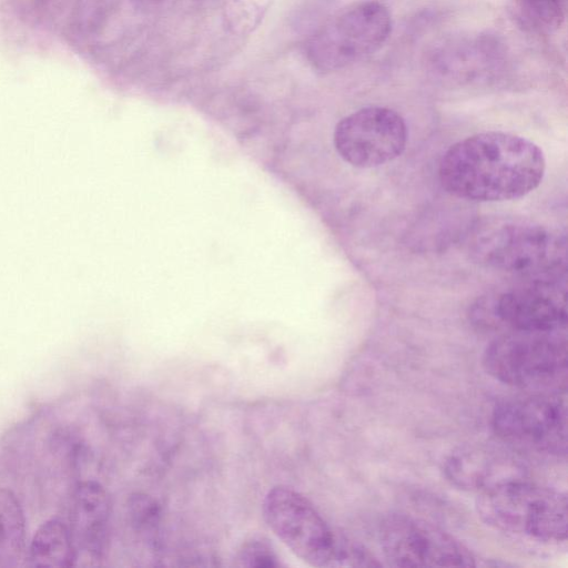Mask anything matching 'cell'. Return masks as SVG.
<instances>
[{
  "mask_svg": "<svg viewBox=\"0 0 568 568\" xmlns=\"http://www.w3.org/2000/svg\"><path fill=\"white\" fill-rule=\"evenodd\" d=\"M483 365L510 387L529 393L566 392V331L501 333L487 345Z\"/></svg>",
  "mask_w": 568,
  "mask_h": 568,
  "instance_id": "obj_4",
  "label": "cell"
},
{
  "mask_svg": "<svg viewBox=\"0 0 568 568\" xmlns=\"http://www.w3.org/2000/svg\"><path fill=\"white\" fill-rule=\"evenodd\" d=\"M110 499L97 481L80 484L74 491L70 534L75 552V566L80 559H100L106 545Z\"/></svg>",
  "mask_w": 568,
  "mask_h": 568,
  "instance_id": "obj_12",
  "label": "cell"
},
{
  "mask_svg": "<svg viewBox=\"0 0 568 568\" xmlns=\"http://www.w3.org/2000/svg\"><path fill=\"white\" fill-rule=\"evenodd\" d=\"M333 141L339 156L367 169L398 158L407 143V126L399 113L385 106L362 108L335 126Z\"/></svg>",
  "mask_w": 568,
  "mask_h": 568,
  "instance_id": "obj_10",
  "label": "cell"
},
{
  "mask_svg": "<svg viewBox=\"0 0 568 568\" xmlns=\"http://www.w3.org/2000/svg\"><path fill=\"white\" fill-rule=\"evenodd\" d=\"M27 559L30 567L75 566V552L69 527L59 519L43 523L33 535Z\"/></svg>",
  "mask_w": 568,
  "mask_h": 568,
  "instance_id": "obj_13",
  "label": "cell"
},
{
  "mask_svg": "<svg viewBox=\"0 0 568 568\" xmlns=\"http://www.w3.org/2000/svg\"><path fill=\"white\" fill-rule=\"evenodd\" d=\"M546 161L534 142L508 132L467 136L443 155L438 175L452 195L475 202L516 200L541 183Z\"/></svg>",
  "mask_w": 568,
  "mask_h": 568,
  "instance_id": "obj_1",
  "label": "cell"
},
{
  "mask_svg": "<svg viewBox=\"0 0 568 568\" xmlns=\"http://www.w3.org/2000/svg\"><path fill=\"white\" fill-rule=\"evenodd\" d=\"M473 315L503 333L566 331V292L552 280H536L479 303Z\"/></svg>",
  "mask_w": 568,
  "mask_h": 568,
  "instance_id": "obj_8",
  "label": "cell"
},
{
  "mask_svg": "<svg viewBox=\"0 0 568 568\" xmlns=\"http://www.w3.org/2000/svg\"><path fill=\"white\" fill-rule=\"evenodd\" d=\"M491 427L514 450L565 457L567 454L566 392L529 393L499 403Z\"/></svg>",
  "mask_w": 568,
  "mask_h": 568,
  "instance_id": "obj_6",
  "label": "cell"
},
{
  "mask_svg": "<svg viewBox=\"0 0 568 568\" xmlns=\"http://www.w3.org/2000/svg\"><path fill=\"white\" fill-rule=\"evenodd\" d=\"M514 449L486 444L460 446L444 463L446 479L457 488L480 494L500 484L527 478Z\"/></svg>",
  "mask_w": 568,
  "mask_h": 568,
  "instance_id": "obj_11",
  "label": "cell"
},
{
  "mask_svg": "<svg viewBox=\"0 0 568 568\" xmlns=\"http://www.w3.org/2000/svg\"><path fill=\"white\" fill-rule=\"evenodd\" d=\"M26 521L17 497L0 488V568L20 565L24 556Z\"/></svg>",
  "mask_w": 568,
  "mask_h": 568,
  "instance_id": "obj_14",
  "label": "cell"
},
{
  "mask_svg": "<svg viewBox=\"0 0 568 568\" xmlns=\"http://www.w3.org/2000/svg\"><path fill=\"white\" fill-rule=\"evenodd\" d=\"M383 555L393 567H474L462 541L436 525L408 514H390L379 527Z\"/></svg>",
  "mask_w": 568,
  "mask_h": 568,
  "instance_id": "obj_9",
  "label": "cell"
},
{
  "mask_svg": "<svg viewBox=\"0 0 568 568\" xmlns=\"http://www.w3.org/2000/svg\"><path fill=\"white\" fill-rule=\"evenodd\" d=\"M129 508L132 523L138 529L150 530L158 526L160 507L151 497L136 494L131 497Z\"/></svg>",
  "mask_w": 568,
  "mask_h": 568,
  "instance_id": "obj_17",
  "label": "cell"
},
{
  "mask_svg": "<svg viewBox=\"0 0 568 568\" xmlns=\"http://www.w3.org/2000/svg\"><path fill=\"white\" fill-rule=\"evenodd\" d=\"M526 13L547 30L558 29L564 22L561 0H519Z\"/></svg>",
  "mask_w": 568,
  "mask_h": 568,
  "instance_id": "obj_16",
  "label": "cell"
},
{
  "mask_svg": "<svg viewBox=\"0 0 568 568\" xmlns=\"http://www.w3.org/2000/svg\"><path fill=\"white\" fill-rule=\"evenodd\" d=\"M479 518L489 527L542 545L566 542V494L520 478L477 495Z\"/></svg>",
  "mask_w": 568,
  "mask_h": 568,
  "instance_id": "obj_3",
  "label": "cell"
},
{
  "mask_svg": "<svg viewBox=\"0 0 568 568\" xmlns=\"http://www.w3.org/2000/svg\"><path fill=\"white\" fill-rule=\"evenodd\" d=\"M270 529L301 559L315 567H337L345 537L337 535L298 491L273 487L263 500Z\"/></svg>",
  "mask_w": 568,
  "mask_h": 568,
  "instance_id": "obj_7",
  "label": "cell"
},
{
  "mask_svg": "<svg viewBox=\"0 0 568 568\" xmlns=\"http://www.w3.org/2000/svg\"><path fill=\"white\" fill-rule=\"evenodd\" d=\"M390 32L388 8L379 0H361L342 9L313 33L306 57L320 72L339 71L378 51Z\"/></svg>",
  "mask_w": 568,
  "mask_h": 568,
  "instance_id": "obj_5",
  "label": "cell"
},
{
  "mask_svg": "<svg viewBox=\"0 0 568 568\" xmlns=\"http://www.w3.org/2000/svg\"><path fill=\"white\" fill-rule=\"evenodd\" d=\"M468 250L484 266L536 280H550L565 263L560 239L520 217L489 216L478 221L470 232Z\"/></svg>",
  "mask_w": 568,
  "mask_h": 568,
  "instance_id": "obj_2",
  "label": "cell"
},
{
  "mask_svg": "<svg viewBox=\"0 0 568 568\" xmlns=\"http://www.w3.org/2000/svg\"><path fill=\"white\" fill-rule=\"evenodd\" d=\"M235 565L240 567L273 568L281 567L274 548L264 538H251L243 542L235 556Z\"/></svg>",
  "mask_w": 568,
  "mask_h": 568,
  "instance_id": "obj_15",
  "label": "cell"
}]
</instances>
